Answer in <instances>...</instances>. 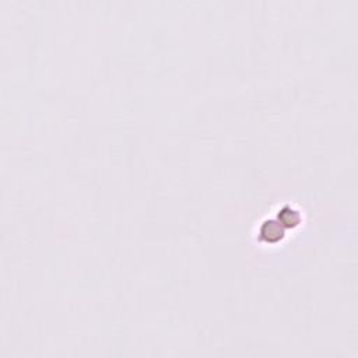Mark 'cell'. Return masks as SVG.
<instances>
[{"instance_id":"1","label":"cell","mask_w":358,"mask_h":358,"mask_svg":"<svg viewBox=\"0 0 358 358\" xmlns=\"http://www.w3.org/2000/svg\"><path fill=\"white\" fill-rule=\"evenodd\" d=\"M301 221L302 214L296 208H289L287 206L281 207L262 221L257 231V239L266 245H277L292 232Z\"/></svg>"}]
</instances>
